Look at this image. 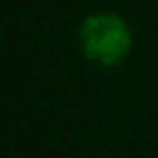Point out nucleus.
Here are the masks:
<instances>
[{"label":"nucleus","mask_w":158,"mask_h":158,"mask_svg":"<svg viewBox=\"0 0 158 158\" xmlns=\"http://www.w3.org/2000/svg\"><path fill=\"white\" fill-rule=\"evenodd\" d=\"M79 48L95 66L113 69L132 53V27L113 11H95L79 24Z\"/></svg>","instance_id":"1"}]
</instances>
